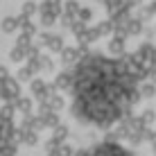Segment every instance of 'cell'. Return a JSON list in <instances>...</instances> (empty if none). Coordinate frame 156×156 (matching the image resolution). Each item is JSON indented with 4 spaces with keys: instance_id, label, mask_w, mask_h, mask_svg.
I'll list each match as a JSON object with an SVG mask.
<instances>
[{
    "instance_id": "7a4b0ae2",
    "label": "cell",
    "mask_w": 156,
    "mask_h": 156,
    "mask_svg": "<svg viewBox=\"0 0 156 156\" xmlns=\"http://www.w3.org/2000/svg\"><path fill=\"white\" fill-rule=\"evenodd\" d=\"M77 156H133L127 147H122L120 143H100V145H93L88 149H82Z\"/></svg>"
},
{
    "instance_id": "6da1fadb",
    "label": "cell",
    "mask_w": 156,
    "mask_h": 156,
    "mask_svg": "<svg viewBox=\"0 0 156 156\" xmlns=\"http://www.w3.org/2000/svg\"><path fill=\"white\" fill-rule=\"evenodd\" d=\"M70 100L79 122L106 129L136 104L138 79L127 59L88 55L73 68Z\"/></svg>"
}]
</instances>
